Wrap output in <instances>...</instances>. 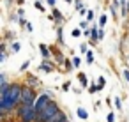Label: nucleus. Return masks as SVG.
<instances>
[{
    "label": "nucleus",
    "instance_id": "nucleus-1",
    "mask_svg": "<svg viewBox=\"0 0 129 122\" xmlns=\"http://www.w3.org/2000/svg\"><path fill=\"white\" fill-rule=\"evenodd\" d=\"M21 83H7L0 87V111H2V118L9 115V111H14V108L20 106L21 94H23Z\"/></svg>",
    "mask_w": 129,
    "mask_h": 122
},
{
    "label": "nucleus",
    "instance_id": "nucleus-2",
    "mask_svg": "<svg viewBox=\"0 0 129 122\" xmlns=\"http://www.w3.org/2000/svg\"><path fill=\"white\" fill-rule=\"evenodd\" d=\"M16 117L20 118V122H36V108L34 106H18L16 108Z\"/></svg>",
    "mask_w": 129,
    "mask_h": 122
},
{
    "label": "nucleus",
    "instance_id": "nucleus-3",
    "mask_svg": "<svg viewBox=\"0 0 129 122\" xmlns=\"http://www.w3.org/2000/svg\"><path fill=\"white\" fill-rule=\"evenodd\" d=\"M37 97H39V96H36L34 88L28 87V85H25V87H23V94H21L20 104H21V106H34L36 101H37Z\"/></svg>",
    "mask_w": 129,
    "mask_h": 122
},
{
    "label": "nucleus",
    "instance_id": "nucleus-4",
    "mask_svg": "<svg viewBox=\"0 0 129 122\" xmlns=\"http://www.w3.org/2000/svg\"><path fill=\"white\" fill-rule=\"evenodd\" d=\"M50 103H51V97H50V94H41V96L37 97L36 104H34V108H36V113H43Z\"/></svg>",
    "mask_w": 129,
    "mask_h": 122
},
{
    "label": "nucleus",
    "instance_id": "nucleus-5",
    "mask_svg": "<svg viewBox=\"0 0 129 122\" xmlns=\"http://www.w3.org/2000/svg\"><path fill=\"white\" fill-rule=\"evenodd\" d=\"M39 51H41L43 60H50V57H51V50H50L44 43H41V44H39Z\"/></svg>",
    "mask_w": 129,
    "mask_h": 122
},
{
    "label": "nucleus",
    "instance_id": "nucleus-6",
    "mask_svg": "<svg viewBox=\"0 0 129 122\" xmlns=\"http://www.w3.org/2000/svg\"><path fill=\"white\" fill-rule=\"evenodd\" d=\"M51 18H53V20H55V21L58 23V27H60V23H64V20H66V18L62 16V13H60V9H57V7L53 9V13H51Z\"/></svg>",
    "mask_w": 129,
    "mask_h": 122
},
{
    "label": "nucleus",
    "instance_id": "nucleus-7",
    "mask_svg": "<svg viewBox=\"0 0 129 122\" xmlns=\"http://www.w3.org/2000/svg\"><path fill=\"white\" fill-rule=\"evenodd\" d=\"M39 71H43V73H51V71H53V64H51L50 60H43L41 66H39Z\"/></svg>",
    "mask_w": 129,
    "mask_h": 122
},
{
    "label": "nucleus",
    "instance_id": "nucleus-8",
    "mask_svg": "<svg viewBox=\"0 0 129 122\" xmlns=\"http://www.w3.org/2000/svg\"><path fill=\"white\" fill-rule=\"evenodd\" d=\"M90 39H92V43H94V44H95L97 41H101V39H99V25L92 27V36H90Z\"/></svg>",
    "mask_w": 129,
    "mask_h": 122
},
{
    "label": "nucleus",
    "instance_id": "nucleus-9",
    "mask_svg": "<svg viewBox=\"0 0 129 122\" xmlns=\"http://www.w3.org/2000/svg\"><path fill=\"white\" fill-rule=\"evenodd\" d=\"M53 53H55V60H57V64H66V58H64V55L58 51V50H51Z\"/></svg>",
    "mask_w": 129,
    "mask_h": 122
},
{
    "label": "nucleus",
    "instance_id": "nucleus-10",
    "mask_svg": "<svg viewBox=\"0 0 129 122\" xmlns=\"http://www.w3.org/2000/svg\"><path fill=\"white\" fill-rule=\"evenodd\" d=\"M78 80H80V83H81V87H83V88H87V87L90 85V83H88V78H87L83 73H80V74H78Z\"/></svg>",
    "mask_w": 129,
    "mask_h": 122
},
{
    "label": "nucleus",
    "instance_id": "nucleus-11",
    "mask_svg": "<svg viewBox=\"0 0 129 122\" xmlns=\"http://www.w3.org/2000/svg\"><path fill=\"white\" fill-rule=\"evenodd\" d=\"M76 113H78V117H80L81 120H87V118H88V111H87L85 108H81V106L76 110Z\"/></svg>",
    "mask_w": 129,
    "mask_h": 122
},
{
    "label": "nucleus",
    "instance_id": "nucleus-12",
    "mask_svg": "<svg viewBox=\"0 0 129 122\" xmlns=\"http://www.w3.org/2000/svg\"><path fill=\"white\" fill-rule=\"evenodd\" d=\"M66 118H67V117H66V113H64V111H58V113H57L50 122H62V120H66Z\"/></svg>",
    "mask_w": 129,
    "mask_h": 122
},
{
    "label": "nucleus",
    "instance_id": "nucleus-13",
    "mask_svg": "<svg viewBox=\"0 0 129 122\" xmlns=\"http://www.w3.org/2000/svg\"><path fill=\"white\" fill-rule=\"evenodd\" d=\"M57 37H58V44L64 46V30H62V27H57Z\"/></svg>",
    "mask_w": 129,
    "mask_h": 122
},
{
    "label": "nucleus",
    "instance_id": "nucleus-14",
    "mask_svg": "<svg viewBox=\"0 0 129 122\" xmlns=\"http://www.w3.org/2000/svg\"><path fill=\"white\" fill-rule=\"evenodd\" d=\"M20 48H21V46H20V43H16V41H13V43H11V51H13V53H18V51H20Z\"/></svg>",
    "mask_w": 129,
    "mask_h": 122
},
{
    "label": "nucleus",
    "instance_id": "nucleus-15",
    "mask_svg": "<svg viewBox=\"0 0 129 122\" xmlns=\"http://www.w3.org/2000/svg\"><path fill=\"white\" fill-rule=\"evenodd\" d=\"M104 85H106L104 76H99V78H97V87H99V90H103V88H104Z\"/></svg>",
    "mask_w": 129,
    "mask_h": 122
},
{
    "label": "nucleus",
    "instance_id": "nucleus-16",
    "mask_svg": "<svg viewBox=\"0 0 129 122\" xmlns=\"http://www.w3.org/2000/svg\"><path fill=\"white\" fill-rule=\"evenodd\" d=\"M106 21H108V18H106V14H101V18H99V28H104V25H106Z\"/></svg>",
    "mask_w": 129,
    "mask_h": 122
},
{
    "label": "nucleus",
    "instance_id": "nucleus-17",
    "mask_svg": "<svg viewBox=\"0 0 129 122\" xmlns=\"http://www.w3.org/2000/svg\"><path fill=\"white\" fill-rule=\"evenodd\" d=\"M64 67H66L67 71H73V67H74V64H73V60H69V58H67V60H66V64H64Z\"/></svg>",
    "mask_w": 129,
    "mask_h": 122
},
{
    "label": "nucleus",
    "instance_id": "nucleus-18",
    "mask_svg": "<svg viewBox=\"0 0 129 122\" xmlns=\"http://www.w3.org/2000/svg\"><path fill=\"white\" fill-rule=\"evenodd\" d=\"M80 28H81V32H83V30H88V21H87V20H81Z\"/></svg>",
    "mask_w": 129,
    "mask_h": 122
},
{
    "label": "nucleus",
    "instance_id": "nucleus-19",
    "mask_svg": "<svg viewBox=\"0 0 129 122\" xmlns=\"http://www.w3.org/2000/svg\"><path fill=\"white\" fill-rule=\"evenodd\" d=\"M97 90H99V87H97V83H92V85L88 87V92H90V94H95Z\"/></svg>",
    "mask_w": 129,
    "mask_h": 122
},
{
    "label": "nucleus",
    "instance_id": "nucleus-20",
    "mask_svg": "<svg viewBox=\"0 0 129 122\" xmlns=\"http://www.w3.org/2000/svg\"><path fill=\"white\" fill-rule=\"evenodd\" d=\"M81 34H83V32H81V28H74V30L71 32V36H73V37H80Z\"/></svg>",
    "mask_w": 129,
    "mask_h": 122
},
{
    "label": "nucleus",
    "instance_id": "nucleus-21",
    "mask_svg": "<svg viewBox=\"0 0 129 122\" xmlns=\"http://www.w3.org/2000/svg\"><path fill=\"white\" fill-rule=\"evenodd\" d=\"M94 62V53L88 50V53H87V64H92Z\"/></svg>",
    "mask_w": 129,
    "mask_h": 122
},
{
    "label": "nucleus",
    "instance_id": "nucleus-22",
    "mask_svg": "<svg viewBox=\"0 0 129 122\" xmlns=\"http://www.w3.org/2000/svg\"><path fill=\"white\" fill-rule=\"evenodd\" d=\"M74 7H76L78 11H81V9H83V2H81V0H74Z\"/></svg>",
    "mask_w": 129,
    "mask_h": 122
},
{
    "label": "nucleus",
    "instance_id": "nucleus-23",
    "mask_svg": "<svg viewBox=\"0 0 129 122\" xmlns=\"http://www.w3.org/2000/svg\"><path fill=\"white\" fill-rule=\"evenodd\" d=\"M80 51H81V53H88V46H87L85 43H81V44H80Z\"/></svg>",
    "mask_w": 129,
    "mask_h": 122
},
{
    "label": "nucleus",
    "instance_id": "nucleus-24",
    "mask_svg": "<svg viewBox=\"0 0 129 122\" xmlns=\"http://www.w3.org/2000/svg\"><path fill=\"white\" fill-rule=\"evenodd\" d=\"M73 64H74V67H80V64H81V58H80V57H73Z\"/></svg>",
    "mask_w": 129,
    "mask_h": 122
},
{
    "label": "nucleus",
    "instance_id": "nucleus-25",
    "mask_svg": "<svg viewBox=\"0 0 129 122\" xmlns=\"http://www.w3.org/2000/svg\"><path fill=\"white\" fill-rule=\"evenodd\" d=\"M28 66H30V60H25V62H23V64H21V66H20V71H21V73H23V71H25V69H27V67H28Z\"/></svg>",
    "mask_w": 129,
    "mask_h": 122
},
{
    "label": "nucleus",
    "instance_id": "nucleus-26",
    "mask_svg": "<svg viewBox=\"0 0 129 122\" xmlns=\"http://www.w3.org/2000/svg\"><path fill=\"white\" fill-rule=\"evenodd\" d=\"M106 122H115V113H113V111L106 115Z\"/></svg>",
    "mask_w": 129,
    "mask_h": 122
},
{
    "label": "nucleus",
    "instance_id": "nucleus-27",
    "mask_svg": "<svg viewBox=\"0 0 129 122\" xmlns=\"http://www.w3.org/2000/svg\"><path fill=\"white\" fill-rule=\"evenodd\" d=\"M34 7H36L37 11H43V13H44V6H43L41 2H36V4H34Z\"/></svg>",
    "mask_w": 129,
    "mask_h": 122
},
{
    "label": "nucleus",
    "instance_id": "nucleus-28",
    "mask_svg": "<svg viewBox=\"0 0 129 122\" xmlns=\"http://www.w3.org/2000/svg\"><path fill=\"white\" fill-rule=\"evenodd\" d=\"M90 20H94V11H90V9H88V14H87V21H90Z\"/></svg>",
    "mask_w": 129,
    "mask_h": 122
},
{
    "label": "nucleus",
    "instance_id": "nucleus-29",
    "mask_svg": "<svg viewBox=\"0 0 129 122\" xmlns=\"http://www.w3.org/2000/svg\"><path fill=\"white\" fill-rule=\"evenodd\" d=\"M122 74H124V78H125V80H127V81H129V67H125V69H124V73H122Z\"/></svg>",
    "mask_w": 129,
    "mask_h": 122
},
{
    "label": "nucleus",
    "instance_id": "nucleus-30",
    "mask_svg": "<svg viewBox=\"0 0 129 122\" xmlns=\"http://www.w3.org/2000/svg\"><path fill=\"white\" fill-rule=\"evenodd\" d=\"M25 28H27L28 32H32V30H34V28H32V23H30V21H27V25H25Z\"/></svg>",
    "mask_w": 129,
    "mask_h": 122
},
{
    "label": "nucleus",
    "instance_id": "nucleus-31",
    "mask_svg": "<svg viewBox=\"0 0 129 122\" xmlns=\"http://www.w3.org/2000/svg\"><path fill=\"white\" fill-rule=\"evenodd\" d=\"M28 83H37V78H34V76H28V80H27Z\"/></svg>",
    "mask_w": 129,
    "mask_h": 122
},
{
    "label": "nucleus",
    "instance_id": "nucleus-32",
    "mask_svg": "<svg viewBox=\"0 0 129 122\" xmlns=\"http://www.w3.org/2000/svg\"><path fill=\"white\" fill-rule=\"evenodd\" d=\"M62 88H64V90H69V88H71V81H66V83H64V87H62Z\"/></svg>",
    "mask_w": 129,
    "mask_h": 122
},
{
    "label": "nucleus",
    "instance_id": "nucleus-33",
    "mask_svg": "<svg viewBox=\"0 0 129 122\" xmlns=\"http://www.w3.org/2000/svg\"><path fill=\"white\" fill-rule=\"evenodd\" d=\"M115 104H117V108H118V110L122 108V103H120V99H118V97H115Z\"/></svg>",
    "mask_w": 129,
    "mask_h": 122
},
{
    "label": "nucleus",
    "instance_id": "nucleus-34",
    "mask_svg": "<svg viewBox=\"0 0 129 122\" xmlns=\"http://www.w3.org/2000/svg\"><path fill=\"white\" fill-rule=\"evenodd\" d=\"M46 2H48V4H50V6L55 9V4H57V0H46Z\"/></svg>",
    "mask_w": 129,
    "mask_h": 122
},
{
    "label": "nucleus",
    "instance_id": "nucleus-35",
    "mask_svg": "<svg viewBox=\"0 0 129 122\" xmlns=\"http://www.w3.org/2000/svg\"><path fill=\"white\" fill-rule=\"evenodd\" d=\"M80 14H81V16H85V14H88V9H85V7H83V9L80 11Z\"/></svg>",
    "mask_w": 129,
    "mask_h": 122
},
{
    "label": "nucleus",
    "instance_id": "nucleus-36",
    "mask_svg": "<svg viewBox=\"0 0 129 122\" xmlns=\"http://www.w3.org/2000/svg\"><path fill=\"white\" fill-rule=\"evenodd\" d=\"M103 37H104V30H103V28H99V39H103Z\"/></svg>",
    "mask_w": 129,
    "mask_h": 122
},
{
    "label": "nucleus",
    "instance_id": "nucleus-37",
    "mask_svg": "<svg viewBox=\"0 0 129 122\" xmlns=\"http://www.w3.org/2000/svg\"><path fill=\"white\" fill-rule=\"evenodd\" d=\"M16 4H18V6H20V7H21V6H23V4H25V0H16Z\"/></svg>",
    "mask_w": 129,
    "mask_h": 122
},
{
    "label": "nucleus",
    "instance_id": "nucleus-38",
    "mask_svg": "<svg viewBox=\"0 0 129 122\" xmlns=\"http://www.w3.org/2000/svg\"><path fill=\"white\" fill-rule=\"evenodd\" d=\"M64 2H67V4H71V2H73V0H64Z\"/></svg>",
    "mask_w": 129,
    "mask_h": 122
},
{
    "label": "nucleus",
    "instance_id": "nucleus-39",
    "mask_svg": "<svg viewBox=\"0 0 129 122\" xmlns=\"http://www.w3.org/2000/svg\"><path fill=\"white\" fill-rule=\"evenodd\" d=\"M11 2H13V0H6V4H11Z\"/></svg>",
    "mask_w": 129,
    "mask_h": 122
},
{
    "label": "nucleus",
    "instance_id": "nucleus-40",
    "mask_svg": "<svg viewBox=\"0 0 129 122\" xmlns=\"http://www.w3.org/2000/svg\"><path fill=\"white\" fill-rule=\"evenodd\" d=\"M127 11H129V2H127Z\"/></svg>",
    "mask_w": 129,
    "mask_h": 122
},
{
    "label": "nucleus",
    "instance_id": "nucleus-41",
    "mask_svg": "<svg viewBox=\"0 0 129 122\" xmlns=\"http://www.w3.org/2000/svg\"><path fill=\"white\" fill-rule=\"evenodd\" d=\"M62 122H69V120H67V118H66V120H62Z\"/></svg>",
    "mask_w": 129,
    "mask_h": 122
}]
</instances>
